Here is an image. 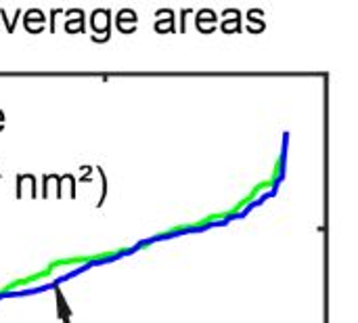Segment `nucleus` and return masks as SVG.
<instances>
[{
    "instance_id": "f257e3e1",
    "label": "nucleus",
    "mask_w": 358,
    "mask_h": 323,
    "mask_svg": "<svg viewBox=\"0 0 358 323\" xmlns=\"http://www.w3.org/2000/svg\"><path fill=\"white\" fill-rule=\"evenodd\" d=\"M206 21H208V32H212L214 29V23H216V13L214 11H201L197 15V27L201 32H206V25H203Z\"/></svg>"
},
{
    "instance_id": "f03ea898",
    "label": "nucleus",
    "mask_w": 358,
    "mask_h": 323,
    "mask_svg": "<svg viewBox=\"0 0 358 323\" xmlns=\"http://www.w3.org/2000/svg\"><path fill=\"white\" fill-rule=\"evenodd\" d=\"M2 126H4V116H2V111H0V130H2Z\"/></svg>"
}]
</instances>
